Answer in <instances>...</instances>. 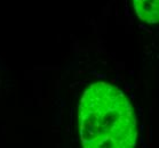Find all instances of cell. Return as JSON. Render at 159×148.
<instances>
[{
	"label": "cell",
	"mask_w": 159,
	"mask_h": 148,
	"mask_svg": "<svg viewBox=\"0 0 159 148\" xmlns=\"http://www.w3.org/2000/svg\"><path fill=\"white\" fill-rule=\"evenodd\" d=\"M138 17L149 24L159 23V0H133Z\"/></svg>",
	"instance_id": "cell-2"
},
{
	"label": "cell",
	"mask_w": 159,
	"mask_h": 148,
	"mask_svg": "<svg viewBox=\"0 0 159 148\" xmlns=\"http://www.w3.org/2000/svg\"><path fill=\"white\" fill-rule=\"evenodd\" d=\"M83 148H135L138 124L128 98L113 84L92 83L79 104Z\"/></svg>",
	"instance_id": "cell-1"
}]
</instances>
